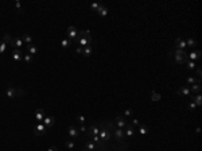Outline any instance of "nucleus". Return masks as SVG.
I'll use <instances>...</instances> for the list:
<instances>
[{
    "label": "nucleus",
    "instance_id": "obj_1",
    "mask_svg": "<svg viewBox=\"0 0 202 151\" xmlns=\"http://www.w3.org/2000/svg\"><path fill=\"white\" fill-rule=\"evenodd\" d=\"M78 46L81 47H86V46L92 45V37H90V31L89 30H84V31H78V37L74 41Z\"/></svg>",
    "mask_w": 202,
    "mask_h": 151
},
{
    "label": "nucleus",
    "instance_id": "obj_2",
    "mask_svg": "<svg viewBox=\"0 0 202 151\" xmlns=\"http://www.w3.org/2000/svg\"><path fill=\"white\" fill-rule=\"evenodd\" d=\"M98 127H100V133H98V136H100L101 142L104 144H109L112 140V132L107 128V126H105L104 123H97Z\"/></svg>",
    "mask_w": 202,
    "mask_h": 151
},
{
    "label": "nucleus",
    "instance_id": "obj_3",
    "mask_svg": "<svg viewBox=\"0 0 202 151\" xmlns=\"http://www.w3.org/2000/svg\"><path fill=\"white\" fill-rule=\"evenodd\" d=\"M115 124H116V127H117V128H121V130H124V128H127V127H128L129 122H128V119H126V117H124V116L117 115V116H116V119H115Z\"/></svg>",
    "mask_w": 202,
    "mask_h": 151
},
{
    "label": "nucleus",
    "instance_id": "obj_4",
    "mask_svg": "<svg viewBox=\"0 0 202 151\" xmlns=\"http://www.w3.org/2000/svg\"><path fill=\"white\" fill-rule=\"evenodd\" d=\"M66 35H67V39H70L72 42H74L78 37V30L76 28V26H69L66 30Z\"/></svg>",
    "mask_w": 202,
    "mask_h": 151
},
{
    "label": "nucleus",
    "instance_id": "obj_5",
    "mask_svg": "<svg viewBox=\"0 0 202 151\" xmlns=\"http://www.w3.org/2000/svg\"><path fill=\"white\" fill-rule=\"evenodd\" d=\"M32 131H34V133L36 135V136H42V135H45L46 133L47 128L45 127V124L43 123H36L34 126V128H32Z\"/></svg>",
    "mask_w": 202,
    "mask_h": 151
},
{
    "label": "nucleus",
    "instance_id": "obj_6",
    "mask_svg": "<svg viewBox=\"0 0 202 151\" xmlns=\"http://www.w3.org/2000/svg\"><path fill=\"white\" fill-rule=\"evenodd\" d=\"M11 58L14 60V62H20L23 60V54H22L20 49H14L11 50Z\"/></svg>",
    "mask_w": 202,
    "mask_h": 151
},
{
    "label": "nucleus",
    "instance_id": "obj_7",
    "mask_svg": "<svg viewBox=\"0 0 202 151\" xmlns=\"http://www.w3.org/2000/svg\"><path fill=\"white\" fill-rule=\"evenodd\" d=\"M124 135H126V139H132V138H135L136 128L133 126H131V124H128V127L124 128Z\"/></svg>",
    "mask_w": 202,
    "mask_h": 151
},
{
    "label": "nucleus",
    "instance_id": "obj_8",
    "mask_svg": "<svg viewBox=\"0 0 202 151\" xmlns=\"http://www.w3.org/2000/svg\"><path fill=\"white\" fill-rule=\"evenodd\" d=\"M45 117H46V112H45V109L39 108V109H36V111H35V113H34V119L36 120L38 123H42Z\"/></svg>",
    "mask_w": 202,
    "mask_h": 151
},
{
    "label": "nucleus",
    "instance_id": "obj_9",
    "mask_svg": "<svg viewBox=\"0 0 202 151\" xmlns=\"http://www.w3.org/2000/svg\"><path fill=\"white\" fill-rule=\"evenodd\" d=\"M98 133H100V127H98V124H92V126L88 127L86 136H93V135H98Z\"/></svg>",
    "mask_w": 202,
    "mask_h": 151
},
{
    "label": "nucleus",
    "instance_id": "obj_10",
    "mask_svg": "<svg viewBox=\"0 0 202 151\" xmlns=\"http://www.w3.org/2000/svg\"><path fill=\"white\" fill-rule=\"evenodd\" d=\"M67 135L70 136V139H77L80 136V131H78V128L76 126H70L67 128Z\"/></svg>",
    "mask_w": 202,
    "mask_h": 151
},
{
    "label": "nucleus",
    "instance_id": "obj_11",
    "mask_svg": "<svg viewBox=\"0 0 202 151\" xmlns=\"http://www.w3.org/2000/svg\"><path fill=\"white\" fill-rule=\"evenodd\" d=\"M186 41L183 38H177L174 42V49H179V50H186Z\"/></svg>",
    "mask_w": 202,
    "mask_h": 151
},
{
    "label": "nucleus",
    "instance_id": "obj_12",
    "mask_svg": "<svg viewBox=\"0 0 202 151\" xmlns=\"http://www.w3.org/2000/svg\"><path fill=\"white\" fill-rule=\"evenodd\" d=\"M42 123L45 124V127L49 130V128H51V127L54 126V123H55V117H54V116H46Z\"/></svg>",
    "mask_w": 202,
    "mask_h": 151
},
{
    "label": "nucleus",
    "instance_id": "obj_13",
    "mask_svg": "<svg viewBox=\"0 0 202 151\" xmlns=\"http://www.w3.org/2000/svg\"><path fill=\"white\" fill-rule=\"evenodd\" d=\"M201 58V51L199 50H193V51H190V53H187V60L189 61H197Z\"/></svg>",
    "mask_w": 202,
    "mask_h": 151
},
{
    "label": "nucleus",
    "instance_id": "obj_14",
    "mask_svg": "<svg viewBox=\"0 0 202 151\" xmlns=\"http://www.w3.org/2000/svg\"><path fill=\"white\" fill-rule=\"evenodd\" d=\"M177 93L179 96H191V91L189 86H179L177 91Z\"/></svg>",
    "mask_w": 202,
    "mask_h": 151
},
{
    "label": "nucleus",
    "instance_id": "obj_15",
    "mask_svg": "<svg viewBox=\"0 0 202 151\" xmlns=\"http://www.w3.org/2000/svg\"><path fill=\"white\" fill-rule=\"evenodd\" d=\"M6 95H7L8 98H15V97H16V88L8 85L7 89H6Z\"/></svg>",
    "mask_w": 202,
    "mask_h": 151
},
{
    "label": "nucleus",
    "instance_id": "obj_16",
    "mask_svg": "<svg viewBox=\"0 0 202 151\" xmlns=\"http://www.w3.org/2000/svg\"><path fill=\"white\" fill-rule=\"evenodd\" d=\"M189 88H190V91H191V93H194V95H198V93H201V91H202V86H201V84H198V82H195V84L190 85Z\"/></svg>",
    "mask_w": 202,
    "mask_h": 151
},
{
    "label": "nucleus",
    "instance_id": "obj_17",
    "mask_svg": "<svg viewBox=\"0 0 202 151\" xmlns=\"http://www.w3.org/2000/svg\"><path fill=\"white\" fill-rule=\"evenodd\" d=\"M27 51H28V54L35 55V54H38L39 49H38V46L35 45V43H31V45H27Z\"/></svg>",
    "mask_w": 202,
    "mask_h": 151
},
{
    "label": "nucleus",
    "instance_id": "obj_18",
    "mask_svg": "<svg viewBox=\"0 0 202 151\" xmlns=\"http://www.w3.org/2000/svg\"><path fill=\"white\" fill-rule=\"evenodd\" d=\"M20 39L23 41V43H27V45H31V43H32V37L30 35V34H27V32L22 34Z\"/></svg>",
    "mask_w": 202,
    "mask_h": 151
},
{
    "label": "nucleus",
    "instance_id": "obj_19",
    "mask_svg": "<svg viewBox=\"0 0 202 151\" xmlns=\"http://www.w3.org/2000/svg\"><path fill=\"white\" fill-rule=\"evenodd\" d=\"M92 54H93V46L92 45H89V46H86V47L82 49V55L84 57H90Z\"/></svg>",
    "mask_w": 202,
    "mask_h": 151
},
{
    "label": "nucleus",
    "instance_id": "obj_20",
    "mask_svg": "<svg viewBox=\"0 0 202 151\" xmlns=\"http://www.w3.org/2000/svg\"><path fill=\"white\" fill-rule=\"evenodd\" d=\"M137 131H139V133L142 135V136H144V135H147V132L150 131V128H148V126H146V124H139Z\"/></svg>",
    "mask_w": 202,
    "mask_h": 151
},
{
    "label": "nucleus",
    "instance_id": "obj_21",
    "mask_svg": "<svg viewBox=\"0 0 202 151\" xmlns=\"http://www.w3.org/2000/svg\"><path fill=\"white\" fill-rule=\"evenodd\" d=\"M85 147H86V150H89V151H96L97 150V146H96L92 140H89V139H86V142H85Z\"/></svg>",
    "mask_w": 202,
    "mask_h": 151
},
{
    "label": "nucleus",
    "instance_id": "obj_22",
    "mask_svg": "<svg viewBox=\"0 0 202 151\" xmlns=\"http://www.w3.org/2000/svg\"><path fill=\"white\" fill-rule=\"evenodd\" d=\"M191 100L195 103V105H197V107H201L202 105V95H201V93H198V95H194Z\"/></svg>",
    "mask_w": 202,
    "mask_h": 151
},
{
    "label": "nucleus",
    "instance_id": "obj_23",
    "mask_svg": "<svg viewBox=\"0 0 202 151\" xmlns=\"http://www.w3.org/2000/svg\"><path fill=\"white\" fill-rule=\"evenodd\" d=\"M173 58H174V61L177 63H179V65H185L186 61H187V58H186V57H181V55H174Z\"/></svg>",
    "mask_w": 202,
    "mask_h": 151
},
{
    "label": "nucleus",
    "instance_id": "obj_24",
    "mask_svg": "<svg viewBox=\"0 0 202 151\" xmlns=\"http://www.w3.org/2000/svg\"><path fill=\"white\" fill-rule=\"evenodd\" d=\"M108 12H109V11H108V8L105 7V6H102V7H101L100 10L97 11V14L100 15L101 18H105V16H107V15H108Z\"/></svg>",
    "mask_w": 202,
    "mask_h": 151
},
{
    "label": "nucleus",
    "instance_id": "obj_25",
    "mask_svg": "<svg viewBox=\"0 0 202 151\" xmlns=\"http://www.w3.org/2000/svg\"><path fill=\"white\" fill-rule=\"evenodd\" d=\"M7 50H8V45L1 39V41H0V54L7 53Z\"/></svg>",
    "mask_w": 202,
    "mask_h": 151
},
{
    "label": "nucleus",
    "instance_id": "obj_26",
    "mask_svg": "<svg viewBox=\"0 0 202 151\" xmlns=\"http://www.w3.org/2000/svg\"><path fill=\"white\" fill-rule=\"evenodd\" d=\"M185 41H186V46L191 47V49H194L195 46H197V41L193 38H187V39H185Z\"/></svg>",
    "mask_w": 202,
    "mask_h": 151
},
{
    "label": "nucleus",
    "instance_id": "obj_27",
    "mask_svg": "<svg viewBox=\"0 0 202 151\" xmlns=\"http://www.w3.org/2000/svg\"><path fill=\"white\" fill-rule=\"evenodd\" d=\"M185 65H186V67H187L189 70H195V67H197V63H195L194 61H189L187 60Z\"/></svg>",
    "mask_w": 202,
    "mask_h": 151
},
{
    "label": "nucleus",
    "instance_id": "obj_28",
    "mask_svg": "<svg viewBox=\"0 0 202 151\" xmlns=\"http://www.w3.org/2000/svg\"><path fill=\"white\" fill-rule=\"evenodd\" d=\"M186 82H187V85L190 86V85L195 84V82H198V78L194 77V76H187V78H186Z\"/></svg>",
    "mask_w": 202,
    "mask_h": 151
},
{
    "label": "nucleus",
    "instance_id": "obj_29",
    "mask_svg": "<svg viewBox=\"0 0 202 151\" xmlns=\"http://www.w3.org/2000/svg\"><path fill=\"white\" fill-rule=\"evenodd\" d=\"M61 46H62L63 49H67V47H70L72 46V41L67 38H63L62 41H61Z\"/></svg>",
    "mask_w": 202,
    "mask_h": 151
},
{
    "label": "nucleus",
    "instance_id": "obj_30",
    "mask_svg": "<svg viewBox=\"0 0 202 151\" xmlns=\"http://www.w3.org/2000/svg\"><path fill=\"white\" fill-rule=\"evenodd\" d=\"M162 98V95L158 92H151V101H159Z\"/></svg>",
    "mask_w": 202,
    "mask_h": 151
},
{
    "label": "nucleus",
    "instance_id": "obj_31",
    "mask_svg": "<svg viewBox=\"0 0 202 151\" xmlns=\"http://www.w3.org/2000/svg\"><path fill=\"white\" fill-rule=\"evenodd\" d=\"M65 146H66L69 150H74V148H76V142L74 140H65Z\"/></svg>",
    "mask_w": 202,
    "mask_h": 151
},
{
    "label": "nucleus",
    "instance_id": "obj_32",
    "mask_svg": "<svg viewBox=\"0 0 202 151\" xmlns=\"http://www.w3.org/2000/svg\"><path fill=\"white\" fill-rule=\"evenodd\" d=\"M123 116H124L126 119H128V117L131 119V117L133 116V109H131V108H129V109H126V111H124V115H123Z\"/></svg>",
    "mask_w": 202,
    "mask_h": 151
},
{
    "label": "nucleus",
    "instance_id": "obj_33",
    "mask_svg": "<svg viewBox=\"0 0 202 151\" xmlns=\"http://www.w3.org/2000/svg\"><path fill=\"white\" fill-rule=\"evenodd\" d=\"M23 61H25L26 63H31L32 62V55L31 54H23Z\"/></svg>",
    "mask_w": 202,
    "mask_h": 151
},
{
    "label": "nucleus",
    "instance_id": "obj_34",
    "mask_svg": "<svg viewBox=\"0 0 202 151\" xmlns=\"http://www.w3.org/2000/svg\"><path fill=\"white\" fill-rule=\"evenodd\" d=\"M101 7H102V4H101V3H92V4H90V8H92L93 11H96V12H97V11L100 10Z\"/></svg>",
    "mask_w": 202,
    "mask_h": 151
},
{
    "label": "nucleus",
    "instance_id": "obj_35",
    "mask_svg": "<svg viewBox=\"0 0 202 151\" xmlns=\"http://www.w3.org/2000/svg\"><path fill=\"white\" fill-rule=\"evenodd\" d=\"M76 120H77V123L85 124V122H86V117H85V116H82V115H80V116H77V117H76Z\"/></svg>",
    "mask_w": 202,
    "mask_h": 151
},
{
    "label": "nucleus",
    "instance_id": "obj_36",
    "mask_svg": "<svg viewBox=\"0 0 202 151\" xmlns=\"http://www.w3.org/2000/svg\"><path fill=\"white\" fill-rule=\"evenodd\" d=\"M187 109L189 111H195V109H197V105H195V103L193 101V100L187 104Z\"/></svg>",
    "mask_w": 202,
    "mask_h": 151
},
{
    "label": "nucleus",
    "instance_id": "obj_37",
    "mask_svg": "<svg viewBox=\"0 0 202 151\" xmlns=\"http://www.w3.org/2000/svg\"><path fill=\"white\" fill-rule=\"evenodd\" d=\"M78 131L82 133H86L88 132V127L85 126V124H80V127H78Z\"/></svg>",
    "mask_w": 202,
    "mask_h": 151
},
{
    "label": "nucleus",
    "instance_id": "obj_38",
    "mask_svg": "<svg viewBox=\"0 0 202 151\" xmlns=\"http://www.w3.org/2000/svg\"><path fill=\"white\" fill-rule=\"evenodd\" d=\"M129 124H131V126H133V127H136V126H139V120H137V119H135V117H131V123H129Z\"/></svg>",
    "mask_w": 202,
    "mask_h": 151
},
{
    "label": "nucleus",
    "instance_id": "obj_39",
    "mask_svg": "<svg viewBox=\"0 0 202 151\" xmlns=\"http://www.w3.org/2000/svg\"><path fill=\"white\" fill-rule=\"evenodd\" d=\"M195 76H197V78H201V76H202V70L199 69V67H195Z\"/></svg>",
    "mask_w": 202,
    "mask_h": 151
},
{
    "label": "nucleus",
    "instance_id": "obj_40",
    "mask_svg": "<svg viewBox=\"0 0 202 151\" xmlns=\"http://www.w3.org/2000/svg\"><path fill=\"white\" fill-rule=\"evenodd\" d=\"M82 49H84V47H81V46H77L76 53H77V54H82Z\"/></svg>",
    "mask_w": 202,
    "mask_h": 151
},
{
    "label": "nucleus",
    "instance_id": "obj_41",
    "mask_svg": "<svg viewBox=\"0 0 202 151\" xmlns=\"http://www.w3.org/2000/svg\"><path fill=\"white\" fill-rule=\"evenodd\" d=\"M15 7L18 8V11H22V4L19 3V1H16V3H15Z\"/></svg>",
    "mask_w": 202,
    "mask_h": 151
},
{
    "label": "nucleus",
    "instance_id": "obj_42",
    "mask_svg": "<svg viewBox=\"0 0 202 151\" xmlns=\"http://www.w3.org/2000/svg\"><path fill=\"white\" fill-rule=\"evenodd\" d=\"M47 151H58V148H57L55 146H51V147L47 148Z\"/></svg>",
    "mask_w": 202,
    "mask_h": 151
},
{
    "label": "nucleus",
    "instance_id": "obj_43",
    "mask_svg": "<svg viewBox=\"0 0 202 151\" xmlns=\"http://www.w3.org/2000/svg\"><path fill=\"white\" fill-rule=\"evenodd\" d=\"M199 131H201V128H199V127H197V128H195V132L199 133Z\"/></svg>",
    "mask_w": 202,
    "mask_h": 151
},
{
    "label": "nucleus",
    "instance_id": "obj_44",
    "mask_svg": "<svg viewBox=\"0 0 202 151\" xmlns=\"http://www.w3.org/2000/svg\"><path fill=\"white\" fill-rule=\"evenodd\" d=\"M82 151H89V150H86V148H85V150H82Z\"/></svg>",
    "mask_w": 202,
    "mask_h": 151
},
{
    "label": "nucleus",
    "instance_id": "obj_45",
    "mask_svg": "<svg viewBox=\"0 0 202 151\" xmlns=\"http://www.w3.org/2000/svg\"><path fill=\"white\" fill-rule=\"evenodd\" d=\"M102 151H109V150H107V148H105V150H102Z\"/></svg>",
    "mask_w": 202,
    "mask_h": 151
}]
</instances>
